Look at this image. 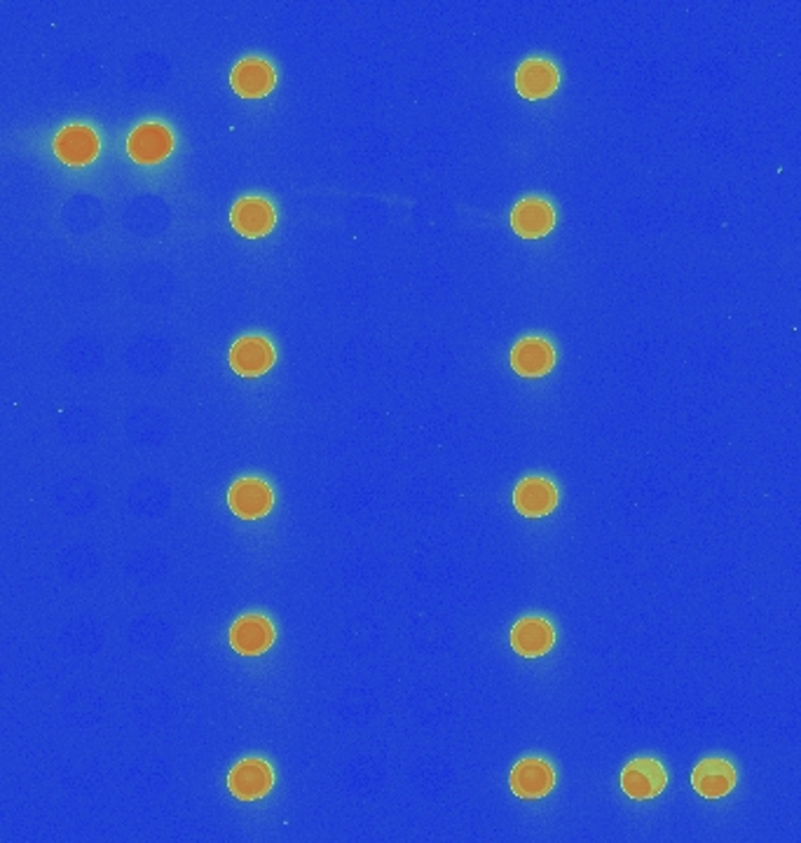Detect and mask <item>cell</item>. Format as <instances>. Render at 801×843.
<instances>
[{
  "label": "cell",
  "mask_w": 801,
  "mask_h": 843,
  "mask_svg": "<svg viewBox=\"0 0 801 843\" xmlns=\"http://www.w3.org/2000/svg\"><path fill=\"white\" fill-rule=\"evenodd\" d=\"M171 151L174 137L162 123H143L127 139V153L139 165H157Z\"/></svg>",
  "instance_id": "cell-1"
},
{
  "label": "cell",
  "mask_w": 801,
  "mask_h": 843,
  "mask_svg": "<svg viewBox=\"0 0 801 843\" xmlns=\"http://www.w3.org/2000/svg\"><path fill=\"white\" fill-rule=\"evenodd\" d=\"M668 782L665 768L657 759H633L621 771V790L626 796L635 799V802H645V799H654L663 792Z\"/></svg>",
  "instance_id": "cell-2"
},
{
  "label": "cell",
  "mask_w": 801,
  "mask_h": 843,
  "mask_svg": "<svg viewBox=\"0 0 801 843\" xmlns=\"http://www.w3.org/2000/svg\"><path fill=\"white\" fill-rule=\"evenodd\" d=\"M99 137L87 125H68L54 137V155L68 167H85L99 155Z\"/></svg>",
  "instance_id": "cell-3"
},
{
  "label": "cell",
  "mask_w": 801,
  "mask_h": 843,
  "mask_svg": "<svg viewBox=\"0 0 801 843\" xmlns=\"http://www.w3.org/2000/svg\"><path fill=\"white\" fill-rule=\"evenodd\" d=\"M230 366L237 375L258 378L275 366V347L263 335H244L230 349Z\"/></svg>",
  "instance_id": "cell-4"
},
{
  "label": "cell",
  "mask_w": 801,
  "mask_h": 843,
  "mask_svg": "<svg viewBox=\"0 0 801 843\" xmlns=\"http://www.w3.org/2000/svg\"><path fill=\"white\" fill-rule=\"evenodd\" d=\"M275 68L260 56H246L232 68L230 85L242 99H263L275 90Z\"/></svg>",
  "instance_id": "cell-5"
},
{
  "label": "cell",
  "mask_w": 801,
  "mask_h": 843,
  "mask_svg": "<svg viewBox=\"0 0 801 843\" xmlns=\"http://www.w3.org/2000/svg\"><path fill=\"white\" fill-rule=\"evenodd\" d=\"M556 644V630L542 616H525L511 630V647L525 659H539L551 652Z\"/></svg>",
  "instance_id": "cell-6"
},
{
  "label": "cell",
  "mask_w": 801,
  "mask_h": 843,
  "mask_svg": "<svg viewBox=\"0 0 801 843\" xmlns=\"http://www.w3.org/2000/svg\"><path fill=\"white\" fill-rule=\"evenodd\" d=\"M560 85L558 68L546 59H527L516 73V90L523 99L539 101L551 97Z\"/></svg>",
  "instance_id": "cell-7"
},
{
  "label": "cell",
  "mask_w": 801,
  "mask_h": 843,
  "mask_svg": "<svg viewBox=\"0 0 801 843\" xmlns=\"http://www.w3.org/2000/svg\"><path fill=\"white\" fill-rule=\"evenodd\" d=\"M511 226L516 234L525 237V240H539V237L554 230L556 212L548 202L539 197H527L513 206Z\"/></svg>",
  "instance_id": "cell-8"
},
{
  "label": "cell",
  "mask_w": 801,
  "mask_h": 843,
  "mask_svg": "<svg viewBox=\"0 0 801 843\" xmlns=\"http://www.w3.org/2000/svg\"><path fill=\"white\" fill-rule=\"evenodd\" d=\"M511 366L523 378H542L556 366V352L544 337H523L511 352Z\"/></svg>",
  "instance_id": "cell-9"
},
{
  "label": "cell",
  "mask_w": 801,
  "mask_h": 843,
  "mask_svg": "<svg viewBox=\"0 0 801 843\" xmlns=\"http://www.w3.org/2000/svg\"><path fill=\"white\" fill-rule=\"evenodd\" d=\"M230 220H232V228L237 232L244 234V237H251V240H256V237H263L275 228L277 214H275V206L267 200L244 197L232 206Z\"/></svg>",
  "instance_id": "cell-10"
},
{
  "label": "cell",
  "mask_w": 801,
  "mask_h": 843,
  "mask_svg": "<svg viewBox=\"0 0 801 843\" xmlns=\"http://www.w3.org/2000/svg\"><path fill=\"white\" fill-rule=\"evenodd\" d=\"M228 501L237 515L246 518V521H256V518L267 515V511L272 509L275 497L267 483L258 478H242L232 485Z\"/></svg>",
  "instance_id": "cell-11"
},
{
  "label": "cell",
  "mask_w": 801,
  "mask_h": 843,
  "mask_svg": "<svg viewBox=\"0 0 801 843\" xmlns=\"http://www.w3.org/2000/svg\"><path fill=\"white\" fill-rule=\"evenodd\" d=\"M230 642H232V649H234L237 654L258 656V654L267 652V649L272 647V642H275V628H272V624L265 616H256V614L242 616L232 626Z\"/></svg>",
  "instance_id": "cell-12"
},
{
  "label": "cell",
  "mask_w": 801,
  "mask_h": 843,
  "mask_svg": "<svg viewBox=\"0 0 801 843\" xmlns=\"http://www.w3.org/2000/svg\"><path fill=\"white\" fill-rule=\"evenodd\" d=\"M556 785V771L544 759H523L511 771V790L521 799H542Z\"/></svg>",
  "instance_id": "cell-13"
},
{
  "label": "cell",
  "mask_w": 801,
  "mask_h": 843,
  "mask_svg": "<svg viewBox=\"0 0 801 843\" xmlns=\"http://www.w3.org/2000/svg\"><path fill=\"white\" fill-rule=\"evenodd\" d=\"M736 768L726 759H705L694 768L691 785L705 799H722L736 788Z\"/></svg>",
  "instance_id": "cell-14"
},
{
  "label": "cell",
  "mask_w": 801,
  "mask_h": 843,
  "mask_svg": "<svg viewBox=\"0 0 801 843\" xmlns=\"http://www.w3.org/2000/svg\"><path fill=\"white\" fill-rule=\"evenodd\" d=\"M513 507L527 518L548 515L558 507V490L546 478H525L513 490Z\"/></svg>",
  "instance_id": "cell-15"
},
{
  "label": "cell",
  "mask_w": 801,
  "mask_h": 843,
  "mask_svg": "<svg viewBox=\"0 0 801 843\" xmlns=\"http://www.w3.org/2000/svg\"><path fill=\"white\" fill-rule=\"evenodd\" d=\"M272 768L260 759H244L237 764L230 774V790L234 796L251 802V799H260L272 788Z\"/></svg>",
  "instance_id": "cell-16"
}]
</instances>
